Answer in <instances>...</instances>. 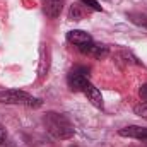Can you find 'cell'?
<instances>
[{"mask_svg": "<svg viewBox=\"0 0 147 147\" xmlns=\"http://www.w3.org/2000/svg\"><path fill=\"white\" fill-rule=\"evenodd\" d=\"M43 123H45L46 132H48L53 139H58V140L72 139L74 134H75L74 123L65 116V115H62V113H55V111L46 113L45 118H43Z\"/></svg>", "mask_w": 147, "mask_h": 147, "instance_id": "6da1fadb", "label": "cell"}, {"mask_svg": "<svg viewBox=\"0 0 147 147\" xmlns=\"http://www.w3.org/2000/svg\"><path fill=\"white\" fill-rule=\"evenodd\" d=\"M0 103L2 105H16V106H28V108H39L43 103L34 96L19 91V89H7L0 91Z\"/></svg>", "mask_w": 147, "mask_h": 147, "instance_id": "7a4b0ae2", "label": "cell"}, {"mask_svg": "<svg viewBox=\"0 0 147 147\" xmlns=\"http://www.w3.org/2000/svg\"><path fill=\"white\" fill-rule=\"evenodd\" d=\"M79 92H82L92 106H96V108L103 110V106H105V103H103V96H101L99 89H98V87H94V86L91 84V80H89V79H86V80H84V84L80 86V91H79Z\"/></svg>", "mask_w": 147, "mask_h": 147, "instance_id": "3957f363", "label": "cell"}, {"mask_svg": "<svg viewBox=\"0 0 147 147\" xmlns=\"http://www.w3.org/2000/svg\"><path fill=\"white\" fill-rule=\"evenodd\" d=\"M87 69L86 67H77V69H74L72 72L69 74V79H67V82H69V87L72 89V91H80V86L84 84V80L87 79Z\"/></svg>", "mask_w": 147, "mask_h": 147, "instance_id": "277c9868", "label": "cell"}, {"mask_svg": "<svg viewBox=\"0 0 147 147\" xmlns=\"http://www.w3.org/2000/svg\"><path fill=\"white\" fill-rule=\"evenodd\" d=\"M79 50H80V53L89 55V57H94V58H103V57L108 55V46H106V45H98V43H94V41L79 46Z\"/></svg>", "mask_w": 147, "mask_h": 147, "instance_id": "5b68a950", "label": "cell"}, {"mask_svg": "<svg viewBox=\"0 0 147 147\" xmlns=\"http://www.w3.org/2000/svg\"><path fill=\"white\" fill-rule=\"evenodd\" d=\"M65 0H43V10L50 19H57L63 10Z\"/></svg>", "mask_w": 147, "mask_h": 147, "instance_id": "8992f818", "label": "cell"}, {"mask_svg": "<svg viewBox=\"0 0 147 147\" xmlns=\"http://www.w3.org/2000/svg\"><path fill=\"white\" fill-rule=\"evenodd\" d=\"M121 137H128V139H137V140H146L147 142V127H139V125H132V127H125L118 132Z\"/></svg>", "mask_w": 147, "mask_h": 147, "instance_id": "52a82bcc", "label": "cell"}, {"mask_svg": "<svg viewBox=\"0 0 147 147\" xmlns=\"http://www.w3.org/2000/svg\"><path fill=\"white\" fill-rule=\"evenodd\" d=\"M67 41H69V43H74L75 46H82V45L91 43L92 38H91L89 33H86V31L74 29V31H69V33H67Z\"/></svg>", "mask_w": 147, "mask_h": 147, "instance_id": "ba28073f", "label": "cell"}, {"mask_svg": "<svg viewBox=\"0 0 147 147\" xmlns=\"http://www.w3.org/2000/svg\"><path fill=\"white\" fill-rule=\"evenodd\" d=\"M134 113H135L137 116H140V118L147 120V101H146V103H140V105H137V106L134 108Z\"/></svg>", "mask_w": 147, "mask_h": 147, "instance_id": "9c48e42d", "label": "cell"}, {"mask_svg": "<svg viewBox=\"0 0 147 147\" xmlns=\"http://www.w3.org/2000/svg\"><path fill=\"white\" fill-rule=\"evenodd\" d=\"M79 2H80V5L89 7V9H92V10H98V12H101V10H103V7H101L96 0H79Z\"/></svg>", "mask_w": 147, "mask_h": 147, "instance_id": "30bf717a", "label": "cell"}, {"mask_svg": "<svg viewBox=\"0 0 147 147\" xmlns=\"http://www.w3.org/2000/svg\"><path fill=\"white\" fill-rule=\"evenodd\" d=\"M69 17H70V19H74V21H79V19L82 17L80 5H74L72 9H70V12H69Z\"/></svg>", "mask_w": 147, "mask_h": 147, "instance_id": "8fae6325", "label": "cell"}, {"mask_svg": "<svg viewBox=\"0 0 147 147\" xmlns=\"http://www.w3.org/2000/svg\"><path fill=\"white\" fill-rule=\"evenodd\" d=\"M139 94H140V98H142V99H146V101H147V84H144V86L140 87Z\"/></svg>", "mask_w": 147, "mask_h": 147, "instance_id": "7c38bea8", "label": "cell"}, {"mask_svg": "<svg viewBox=\"0 0 147 147\" xmlns=\"http://www.w3.org/2000/svg\"><path fill=\"white\" fill-rule=\"evenodd\" d=\"M0 147H17V146H16L14 142H10V140H7V139H5V140H2V142H0Z\"/></svg>", "mask_w": 147, "mask_h": 147, "instance_id": "4fadbf2b", "label": "cell"}, {"mask_svg": "<svg viewBox=\"0 0 147 147\" xmlns=\"http://www.w3.org/2000/svg\"><path fill=\"white\" fill-rule=\"evenodd\" d=\"M5 139H7V132H5V128L0 125V142H2V140H5Z\"/></svg>", "mask_w": 147, "mask_h": 147, "instance_id": "5bb4252c", "label": "cell"}, {"mask_svg": "<svg viewBox=\"0 0 147 147\" xmlns=\"http://www.w3.org/2000/svg\"><path fill=\"white\" fill-rule=\"evenodd\" d=\"M70 147H77V146H70Z\"/></svg>", "mask_w": 147, "mask_h": 147, "instance_id": "9a60e30c", "label": "cell"}]
</instances>
